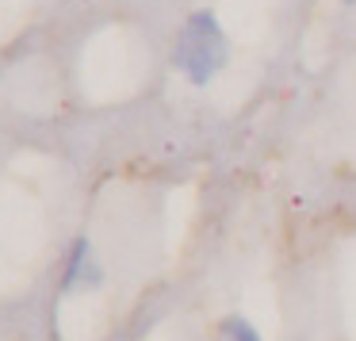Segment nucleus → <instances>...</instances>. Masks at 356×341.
<instances>
[{
  "label": "nucleus",
  "instance_id": "nucleus-1",
  "mask_svg": "<svg viewBox=\"0 0 356 341\" xmlns=\"http://www.w3.org/2000/svg\"><path fill=\"white\" fill-rule=\"evenodd\" d=\"M177 65L195 85H207L226 65V35L211 12H192L188 16L180 42H177Z\"/></svg>",
  "mask_w": 356,
  "mask_h": 341
},
{
  "label": "nucleus",
  "instance_id": "nucleus-2",
  "mask_svg": "<svg viewBox=\"0 0 356 341\" xmlns=\"http://www.w3.org/2000/svg\"><path fill=\"white\" fill-rule=\"evenodd\" d=\"M88 284H100V264L92 261V246H88L85 238H77L70 249V261H65L62 287L73 292V287H88Z\"/></svg>",
  "mask_w": 356,
  "mask_h": 341
},
{
  "label": "nucleus",
  "instance_id": "nucleus-3",
  "mask_svg": "<svg viewBox=\"0 0 356 341\" xmlns=\"http://www.w3.org/2000/svg\"><path fill=\"white\" fill-rule=\"evenodd\" d=\"M222 341H261L257 330L245 322V318H226L222 322Z\"/></svg>",
  "mask_w": 356,
  "mask_h": 341
}]
</instances>
